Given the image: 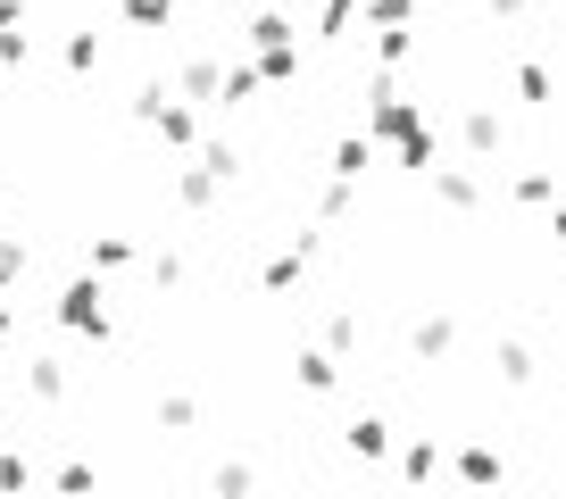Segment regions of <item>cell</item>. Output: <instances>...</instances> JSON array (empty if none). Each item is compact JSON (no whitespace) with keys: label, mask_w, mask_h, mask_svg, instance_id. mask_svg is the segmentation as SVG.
Instances as JSON below:
<instances>
[{"label":"cell","mask_w":566,"mask_h":499,"mask_svg":"<svg viewBox=\"0 0 566 499\" xmlns=\"http://www.w3.org/2000/svg\"><path fill=\"white\" fill-rule=\"evenodd\" d=\"M59 317H67L75 333H101V291H92V284H75V291H67V308H59Z\"/></svg>","instance_id":"1"},{"label":"cell","mask_w":566,"mask_h":499,"mask_svg":"<svg viewBox=\"0 0 566 499\" xmlns=\"http://www.w3.org/2000/svg\"><path fill=\"white\" fill-rule=\"evenodd\" d=\"M301 383H308V392H325V383H334V358L308 350V358H301Z\"/></svg>","instance_id":"2"},{"label":"cell","mask_w":566,"mask_h":499,"mask_svg":"<svg viewBox=\"0 0 566 499\" xmlns=\"http://www.w3.org/2000/svg\"><path fill=\"white\" fill-rule=\"evenodd\" d=\"M167 9H176V0H125V18H134V25H167Z\"/></svg>","instance_id":"3"},{"label":"cell","mask_w":566,"mask_h":499,"mask_svg":"<svg viewBox=\"0 0 566 499\" xmlns=\"http://www.w3.org/2000/svg\"><path fill=\"white\" fill-rule=\"evenodd\" d=\"M125 258H134V242H117V233H108V242H92V267H125Z\"/></svg>","instance_id":"4"},{"label":"cell","mask_w":566,"mask_h":499,"mask_svg":"<svg viewBox=\"0 0 566 499\" xmlns=\"http://www.w3.org/2000/svg\"><path fill=\"white\" fill-rule=\"evenodd\" d=\"M350 449H358V458H375V449H384V425H375V416H367V425H350Z\"/></svg>","instance_id":"5"}]
</instances>
